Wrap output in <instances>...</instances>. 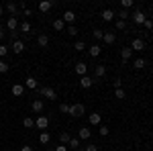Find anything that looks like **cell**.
Masks as SVG:
<instances>
[{
    "label": "cell",
    "instance_id": "836d02e7",
    "mask_svg": "<svg viewBox=\"0 0 153 151\" xmlns=\"http://www.w3.org/2000/svg\"><path fill=\"white\" fill-rule=\"evenodd\" d=\"M8 70H10V65H8L6 61H2V59H0V74H6Z\"/></svg>",
    "mask_w": 153,
    "mask_h": 151
},
{
    "label": "cell",
    "instance_id": "ee69618b",
    "mask_svg": "<svg viewBox=\"0 0 153 151\" xmlns=\"http://www.w3.org/2000/svg\"><path fill=\"white\" fill-rule=\"evenodd\" d=\"M4 37H6V31H4V25L0 23V41H2Z\"/></svg>",
    "mask_w": 153,
    "mask_h": 151
},
{
    "label": "cell",
    "instance_id": "ab89813d",
    "mask_svg": "<svg viewBox=\"0 0 153 151\" xmlns=\"http://www.w3.org/2000/svg\"><path fill=\"white\" fill-rule=\"evenodd\" d=\"M68 145H70V147H76V149H80V139H70Z\"/></svg>",
    "mask_w": 153,
    "mask_h": 151
},
{
    "label": "cell",
    "instance_id": "f907efd6",
    "mask_svg": "<svg viewBox=\"0 0 153 151\" xmlns=\"http://www.w3.org/2000/svg\"><path fill=\"white\" fill-rule=\"evenodd\" d=\"M45 151H55V149H51V147H49V149H45Z\"/></svg>",
    "mask_w": 153,
    "mask_h": 151
},
{
    "label": "cell",
    "instance_id": "f5cc1de1",
    "mask_svg": "<svg viewBox=\"0 0 153 151\" xmlns=\"http://www.w3.org/2000/svg\"><path fill=\"white\" fill-rule=\"evenodd\" d=\"M151 12H153V6H151Z\"/></svg>",
    "mask_w": 153,
    "mask_h": 151
},
{
    "label": "cell",
    "instance_id": "ffe728a7",
    "mask_svg": "<svg viewBox=\"0 0 153 151\" xmlns=\"http://www.w3.org/2000/svg\"><path fill=\"white\" fill-rule=\"evenodd\" d=\"M94 76H96V80H100V78H104V76H106V65H96V70H94Z\"/></svg>",
    "mask_w": 153,
    "mask_h": 151
},
{
    "label": "cell",
    "instance_id": "ac0fdd59",
    "mask_svg": "<svg viewBox=\"0 0 153 151\" xmlns=\"http://www.w3.org/2000/svg\"><path fill=\"white\" fill-rule=\"evenodd\" d=\"M131 55H133V49H131V47H123V49H120V57H123V61H129Z\"/></svg>",
    "mask_w": 153,
    "mask_h": 151
},
{
    "label": "cell",
    "instance_id": "e575fe53",
    "mask_svg": "<svg viewBox=\"0 0 153 151\" xmlns=\"http://www.w3.org/2000/svg\"><path fill=\"white\" fill-rule=\"evenodd\" d=\"M65 33H68V35H70V37H76V35H78V29H76V27H74V25H70V27H68V31H65Z\"/></svg>",
    "mask_w": 153,
    "mask_h": 151
},
{
    "label": "cell",
    "instance_id": "83f0119b",
    "mask_svg": "<svg viewBox=\"0 0 153 151\" xmlns=\"http://www.w3.org/2000/svg\"><path fill=\"white\" fill-rule=\"evenodd\" d=\"M92 37H94L96 41H100V39H104V31L102 29H94L92 31Z\"/></svg>",
    "mask_w": 153,
    "mask_h": 151
},
{
    "label": "cell",
    "instance_id": "681fc988",
    "mask_svg": "<svg viewBox=\"0 0 153 151\" xmlns=\"http://www.w3.org/2000/svg\"><path fill=\"white\" fill-rule=\"evenodd\" d=\"M2 12H4V8H2V6H0V16H2Z\"/></svg>",
    "mask_w": 153,
    "mask_h": 151
},
{
    "label": "cell",
    "instance_id": "44dd1931",
    "mask_svg": "<svg viewBox=\"0 0 153 151\" xmlns=\"http://www.w3.org/2000/svg\"><path fill=\"white\" fill-rule=\"evenodd\" d=\"M102 41H104L106 45H112V43L117 41V35H114V33H106L104 31V39H102Z\"/></svg>",
    "mask_w": 153,
    "mask_h": 151
},
{
    "label": "cell",
    "instance_id": "8992f818",
    "mask_svg": "<svg viewBox=\"0 0 153 151\" xmlns=\"http://www.w3.org/2000/svg\"><path fill=\"white\" fill-rule=\"evenodd\" d=\"M61 21L68 23V25H71L74 21H76V12H74V10H65L63 14H61Z\"/></svg>",
    "mask_w": 153,
    "mask_h": 151
},
{
    "label": "cell",
    "instance_id": "f546056e",
    "mask_svg": "<svg viewBox=\"0 0 153 151\" xmlns=\"http://www.w3.org/2000/svg\"><path fill=\"white\" fill-rule=\"evenodd\" d=\"M19 29H21V31H23V33H31V25L27 23V21H23V23L19 25Z\"/></svg>",
    "mask_w": 153,
    "mask_h": 151
},
{
    "label": "cell",
    "instance_id": "4316f807",
    "mask_svg": "<svg viewBox=\"0 0 153 151\" xmlns=\"http://www.w3.org/2000/svg\"><path fill=\"white\" fill-rule=\"evenodd\" d=\"M117 16H118V21H127L131 14H129V10H125V8H120V10L117 12Z\"/></svg>",
    "mask_w": 153,
    "mask_h": 151
},
{
    "label": "cell",
    "instance_id": "484cf974",
    "mask_svg": "<svg viewBox=\"0 0 153 151\" xmlns=\"http://www.w3.org/2000/svg\"><path fill=\"white\" fill-rule=\"evenodd\" d=\"M70 133H68V131H65V133H59V141H61V145H68V143H70Z\"/></svg>",
    "mask_w": 153,
    "mask_h": 151
},
{
    "label": "cell",
    "instance_id": "d4e9b609",
    "mask_svg": "<svg viewBox=\"0 0 153 151\" xmlns=\"http://www.w3.org/2000/svg\"><path fill=\"white\" fill-rule=\"evenodd\" d=\"M49 141H51V135H49L47 131H43V133L39 135V143H43V145H47Z\"/></svg>",
    "mask_w": 153,
    "mask_h": 151
},
{
    "label": "cell",
    "instance_id": "1f68e13d",
    "mask_svg": "<svg viewBox=\"0 0 153 151\" xmlns=\"http://www.w3.org/2000/svg\"><path fill=\"white\" fill-rule=\"evenodd\" d=\"M133 4H135L133 0H123V2H120V6H123L125 10H129V8H133Z\"/></svg>",
    "mask_w": 153,
    "mask_h": 151
},
{
    "label": "cell",
    "instance_id": "60d3db41",
    "mask_svg": "<svg viewBox=\"0 0 153 151\" xmlns=\"http://www.w3.org/2000/svg\"><path fill=\"white\" fill-rule=\"evenodd\" d=\"M6 53H8V47H6V45H2V43H0V59L4 57Z\"/></svg>",
    "mask_w": 153,
    "mask_h": 151
},
{
    "label": "cell",
    "instance_id": "f1b7e54d",
    "mask_svg": "<svg viewBox=\"0 0 153 151\" xmlns=\"http://www.w3.org/2000/svg\"><path fill=\"white\" fill-rule=\"evenodd\" d=\"M53 29H55V31H63V29H65V23H63L61 19H57V21H53Z\"/></svg>",
    "mask_w": 153,
    "mask_h": 151
},
{
    "label": "cell",
    "instance_id": "8fae6325",
    "mask_svg": "<svg viewBox=\"0 0 153 151\" xmlns=\"http://www.w3.org/2000/svg\"><path fill=\"white\" fill-rule=\"evenodd\" d=\"M92 84H94V80H92L90 76H82V78H80V86H82L84 90H88V88H92Z\"/></svg>",
    "mask_w": 153,
    "mask_h": 151
},
{
    "label": "cell",
    "instance_id": "9a60e30c",
    "mask_svg": "<svg viewBox=\"0 0 153 151\" xmlns=\"http://www.w3.org/2000/svg\"><path fill=\"white\" fill-rule=\"evenodd\" d=\"M88 53H90V57H98V55L102 53V47H100V45H98V43H96V45L88 47Z\"/></svg>",
    "mask_w": 153,
    "mask_h": 151
},
{
    "label": "cell",
    "instance_id": "d590c367",
    "mask_svg": "<svg viewBox=\"0 0 153 151\" xmlns=\"http://www.w3.org/2000/svg\"><path fill=\"white\" fill-rule=\"evenodd\" d=\"M98 133H100V135H102V137H106V135H108V133H110V129L106 127V125H100V129H98Z\"/></svg>",
    "mask_w": 153,
    "mask_h": 151
},
{
    "label": "cell",
    "instance_id": "4dcf8cb0",
    "mask_svg": "<svg viewBox=\"0 0 153 151\" xmlns=\"http://www.w3.org/2000/svg\"><path fill=\"white\" fill-rule=\"evenodd\" d=\"M125 96H127V94H125V90H123V88H117V90H114V98H118V100H123Z\"/></svg>",
    "mask_w": 153,
    "mask_h": 151
},
{
    "label": "cell",
    "instance_id": "f6af8a7d",
    "mask_svg": "<svg viewBox=\"0 0 153 151\" xmlns=\"http://www.w3.org/2000/svg\"><path fill=\"white\" fill-rule=\"evenodd\" d=\"M23 14H25V16H33V10H31V8H25Z\"/></svg>",
    "mask_w": 153,
    "mask_h": 151
},
{
    "label": "cell",
    "instance_id": "bcb514c9",
    "mask_svg": "<svg viewBox=\"0 0 153 151\" xmlns=\"http://www.w3.org/2000/svg\"><path fill=\"white\" fill-rule=\"evenodd\" d=\"M55 151H68V145H57Z\"/></svg>",
    "mask_w": 153,
    "mask_h": 151
},
{
    "label": "cell",
    "instance_id": "74e56055",
    "mask_svg": "<svg viewBox=\"0 0 153 151\" xmlns=\"http://www.w3.org/2000/svg\"><path fill=\"white\" fill-rule=\"evenodd\" d=\"M59 112H63V115H70V104H59Z\"/></svg>",
    "mask_w": 153,
    "mask_h": 151
},
{
    "label": "cell",
    "instance_id": "7402d4cb",
    "mask_svg": "<svg viewBox=\"0 0 153 151\" xmlns=\"http://www.w3.org/2000/svg\"><path fill=\"white\" fill-rule=\"evenodd\" d=\"M25 88H31V90H35V88H37V80L33 78V76H29V78L25 80Z\"/></svg>",
    "mask_w": 153,
    "mask_h": 151
},
{
    "label": "cell",
    "instance_id": "3957f363",
    "mask_svg": "<svg viewBox=\"0 0 153 151\" xmlns=\"http://www.w3.org/2000/svg\"><path fill=\"white\" fill-rule=\"evenodd\" d=\"M6 29L14 33V31H19V21H16V16H8L6 19Z\"/></svg>",
    "mask_w": 153,
    "mask_h": 151
},
{
    "label": "cell",
    "instance_id": "6da1fadb",
    "mask_svg": "<svg viewBox=\"0 0 153 151\" xmlns=\"http://www.w3.org/2000/svg\"><path fill=\"white\" fill-rule=\"evenodd\" d=\"M84 112H86V108H84V104H71L70 106V116H82Z\"/></svg>",
    "mask_w": 153,
    "mask_h": 151
},
{
    "label": "cell",
    "instance_id": "5bb4252c",
    "mask_svg": "<svg viewBox=\"0 0 153 151\" xmlns=\"http://www.w3.org/2000/svg\"><path fill=\"white\" fill-rule=\"evenodd\" d=\"M53 8V2L51 0H43V2H39V10L41 12H49Z\"/></svg>",
    "mask_w": 153,
    "mask_h": 151
},
{
    "label": "cell",
    "instance_id": "603a6c76",
    "mask_svg": "<svg viewBox=\"0 0 153 151\" xmlns=\"http://www.w3.org/2000/svg\"><path fill=\"white\" fill-rule=\"evenodd\" d=\"M6 10L10 12V16H19V10H16V4L14 2H6Z\"/></svg>",
    "mask_w": 153,
    "mask_h": 151
},
{
    "label": "cell",
    "instance_id": "7a4b0ae2",
    "mask_svg": "<svg viewBox=\"0 0 153 151\" xmlns=\"http://www.w3.org/2000/svg\"><path fill=\"white\" fill-rule=\"evenodd\" d=\"M39 94L47 96L49 100H55V98H57V92H55L53 88H49V86H45V88H39Z\"/></svg>",
    "mask_w": 153,
    "mask_h": 151
},
{
    "label": "cell",
    "instance_id": "816d5d0a",
    "mask_svg": "<svg viewBox=\"0 0 153 151\" xmlns=\"http://www.w3.org/2000/svg\"><path fill=\"white\" fill-rule=\"evenodd\" d=\"M78 151H86V149H84V147H82V149H78Z\"/></svg>",
    "mask_w": 153,
    "mask_h": 151
},
{
    "label": "cell",
    "instance_id": "7c38bea8",
    "mask_svg": "<svg viewBox=\"0 0 153 151\" xmlns=\"http://www.w3.org/2000/svg\"><path fill=\"white\" fill-rule=\"evenodd\" d=\"M100 16H102V21H106V23H110V21L114 19V10H110V8H104V10L100 12Z\"/></svg>",
    "mask_w": 153,
    "mask_h": 151
},
{
    "label": "cell",
    "instance_id": "f35d334b",
    "mask_svg": "<svg viewBox=\"0 0 153 151\" xmlns=\"http://www.w3.org/2000/svg\"><path fill=\"white\" fill-rule=\"evenodd\" d=\"M143 27H145L147 31H151V29H153V21H151V19H145V23H143Z\"/></svg>",
    "mask_w": 153,
    "mask_h": 151
},
{
    "label": "cell",
    "instance_id": "277c9868",
    "mask_svg": "<svg viewBox=\"0 0 153 151\" xmlns=\"http://www.w3.org/2000/svg\"><path fill=\"white\" fill-rule=\"evenodd\" d=\"M35 127H37V129H41V131H45V129L49 127V118H47L45 115H41V116H39V118L35 121Z\"/></svg>",
    "mask_w": 153,
    "mask_h": 151
},
{
    "label": "cell",
    "instance_id": "2e32d148",
    "mask_svg": "<svg viewBox=\"0 0 153 151\" xmlns=\"http://www.w3.org/2000/svg\"><path fill=\"white\" fill-rule=\"evenodd\" d=\"M10 92L14 94V96H23V94H25V86H23V84H12Z\"/></svg>",
    "mask_w": 153,
    "mask_h": 151
},
{
    "label": "cell",
    "instance_id": "d6a6232c",
    "mask_svg": "<svg viewBox=\"0 0 153 151\" xmlns=\"http://www.w3.org/2000/svg\"><path fill=\"white\" fill-rule=\"evenodd\" d=\"M23 125L27 129H31V127H35V121H33V118H31V116H27V118H25L23 121Z\"/></svg>",
    "mask_w": 153,
    "mask_h": 151
},
{
    "label": "cell",
    "instance_id": "b9f144b4",
    "mask_svg": "<svg viewBox=\"0 0 153 151\" xmlns=\"http://www.w3.org/2000/svg\"><path fill=\"white\" fill-rule=\"evenodd\" d=\"M117 29H118V31L127 29V21H117Z\"/></svg>",
    "mask_w": 153,
    "mask_h": 151
},
{
    "label": "cell",
    "instance_id": "d6986e66",
    "mask_svg": "<svg viewBox=\"0 0 153 151\" xmlns=\"http://www.w3.org/2000/svg\"><path fill=\"white\" fill-rule=\"evenodd\" d=\"M37 45L39 47H47L49 45V37L45 35V33H41V35L37 37Z\"/></svg>",
    "mask_w": 153,
    "mask_h": 151
},
{
    "label": "cell",
    "instance_id": "cb8c5ba5",
    "mask_svg": "<svg viewBox=\"0 0 153 151\" xmlns=\"http://www.w3.org/2000/svg\"><path fill=\"white\" fill-rule=\"evenodd\" d=\"M145 65H147V61H145L143 57H139V59H135V61H133V68H135V70H143Z\"/></svg>",
    "mask_w": 153,
    "mask_h": 151
},
{
    "label": "cell",
    "instance_id": "5b68a950",
    "mask_svg": "<svg viewBox=\"0 0 153 151\" xmlns=\"http://www.w3.org/2000/svg\"><path fill=\"white\" fill-rule=\"evenodd\" d=\"M90 137H92V131H90L88 127H82L80 131H78V139L80 141H88Z\"/></svg>",
    "mask_w": 153,
    "mask_h": 151
},
{
    "label": "cell",
    "instance_id": "4fadbf2b",
    "mask_svg": "<svg viewBox=\"0 0 153 151\" xmlns=\"http://www.w3.org/2000/svg\"><path fill=\"white\" fill-rule=\"evenodd\" d=\"M86 71H88V65H86L84 61H78V63H76V74L82 78V76H86Z\"/></svg>",
    "mask_w": 153,
    "mask_h": 151
},
{
    "label": "cell",
    "instance_id": "c3c4849f",
    "mask_svg": "<svg viewBox=\"0 0 153 151\" xmlns=\"http://www.w3.org/2000/svg\"><path fill=\"white\" fill-rule=\"evenodd\" d=\"M120 84H123V82H120V80L117 78V80H114V90H117V88H120Z\"/></svg>",
    "mask_w": 153,
    "mask_h": 151
},
{
    "label": "cell",
    "instance_id": "ba28073f",
    "mask_svg": "<svg viewBox=\"0 0 153 151\" xmlns=\"http://www.w3.org/2000/svg\"><path fill=\"white\" fill-rule=\"evenodd\" d=\"M145 19H147V16H145V12H143V10H135V12H133V23L143 25V23H145Z\"/></svg>",
    "mask_w": 153,
    "mask_h": 151
},
{
    "label": "cell",
    "instance_id": "e0dca14e",
    "mask_svg": "<svg viewBox=\"0 0 153 151\" xmlns=\"http://www.w3.org/2000/svg\"><path fill=\"white\" fill-rule=\"evenodd\" d=\"M31 108H33V112H43V108H45V104H43V100H33V104H31Z\"/></svg>",
    "mask_w": 153,
    "mask_h": 151
},
{
    "label": "cell",
    "instance_id": "7dc6e473",
    "mask_svg": "<svg viewBox=\"0 0 153 151\" xmlns=\"http://www.w3.org/2000/svg\"><path fill=\"white\" fill-rule=\"evenodd\" d=\"M21 151H33V147H31V145H23V147H21Z\"/></svg>",
    "mask_w": 153,
    "mask_h": 151
},
{
    "label": "cell",
    "instance_id": "30bf717a",
    "mask_svg": "<svg viewBox=\"0 0 153 151\" xmlns=\"http://www.w3.org/2000/svg\"><path fill=\"white\" fill-rule=\"evenodd\" d=\"M131 49H133V51H143V49H145V41H143V39H133Z\"/></svg>",
    "mask_w": 153,
    "mask_h": 151
},
{
    "label": "cell",
    "instance_id": "7bdbcfd3",
    "mask_svg": "<svg viewBox=\"0 0 153 151\" xmlns=\"http://www.w3.org/2000/svg\"><path fill=\"white\" fill-rule=\"evenodd\" d=\"M84 149H86V151H98V145H94V143H90V145H86Z\"/></svg>",
    "mask_w": 153,
    "mask_h": 151
},
{
    "label": "cell",
    "instance_id": "9c48e42d",
    "mask_svg": "<svg viewBox=\"0 0 153 151\" xmlns=\"http://www.w3.org/2000/svg\"><path fill=\"white\" fill-rule=\"evenodd\" d=\"M10 49L16 53V55H19V53H23V51H25V43L21 41V39H16V41H12V47H10Z\"/></svg>",
    "mask_w": 153,
    "mask_h": 151
},
{
    "label": "cell",
    "instance_id": "52a82bcc",
    "mask_svg": "<svg viewBox=\"0 0 153 151\" xmlns=\"http://www.w3.org/2000/svg\"><path fill=\"white\" fill-rule=\"evenodd\" d=\"M88 123L94 125V127H98V125L102 123V115H100V112H92V115L88 116Z\"/></svg>",
    "mask_w": 153,
    "mask_h": 151
},
{
    "label": "cell",
    "instance_id": "8d00e7d4",
    "mask_svg": "<svg viewBox=\"0 0 153 151\" xmlns=\"http://www.w3.org/2000/svg\"><path fill=\"white\" fill-rule=\"evenodd\" d=\"M74 49H76V51H84V49H86V43H84V41H76Z\"/></svg>",
    "mask_w": 153,
    "mask_h": 151
}]
</instances>
